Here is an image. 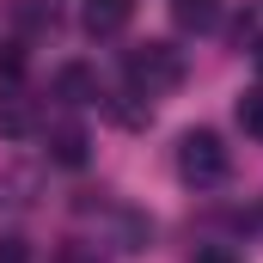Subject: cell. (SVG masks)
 Returning <instances> with one entry per match:
<instances>
[{
	"instance_id": "cell-6",
	"label": "cell",
	"mask_w": 263,
	"mask_h": 263,
	"mask_svg": "<svg viewBox=\"0 0 263 263\" xmlns=\"http://www.w3.org/2000/svg\"><path fill=\"white\" fill-rule=\"evenodd\" d=\"M55 92H62L67 104H86V98H98V73L86 62H67L62 73H55Z\"/></svg>"
},
{
	"instance_id": "cell-1",
	"label": "cell",
	"mask_w": 263,
	"mask_h": 263,
	"mask_svg": "<svg viewBox=\"0 0 263 263\" xmlns=\"http://www.w3.org/2000/svg\"><path fill=\"white\" fill-rule=\"evenodd\" d=\"M227 172H233V159H227V147H220L214 129H190L178 141V178H184V184L214 190V184H227Z\"/></svg>"
},
{
	"instance_id": "cell-5",
	"label": "cell",
	"mask_w": 263,
	"mask_h": 263,
	"mask_svg": "<svg viewBox=\"0 0 263 263\" xmlns=\"http://www.w3.org/2000/svg\"><path fill=\"white\" fill-rule=\"evenodd\" d=\"M86 147H92V141H86L80 123H55V129H49V159L67 165V172H73V165H86Z\"/></svg>"
},
{
	"instance_id": "cell-8",
	"label": "cell",
	"mask_w": 263,
	"mask_h": 263,
	"mask_svg": "<svg viewBox=\"0 0 263 263\" xmlns=\"http://www.w3.org/2000/svg\"><path fill=\"white\" fill-rule=\"evenodd\" d=\"M233 117H239V129L251 135V141H263V86L239 98V110H233Z\"/></svg>"
},
{
	"instance_id": "cell-7",
	"label": "cell",
	"mask_w": 263,
	"mask_h": 263,
	"mask_svg": "<svg viewBox=\"0 0 263 263\" xmlns=\"http://www.w3.org/2000/svg\"><path fill=\"white\" fill-rule=\"evenodd\" d=\"M178 31H214L220 25V0H172Z\"/></svg>"
},
{
	"instance_id": "cell-2",
	"label": "cell",
	"mask_w": 263,
	"mask_h": 263,
	"mask_svg": "<svg viewBox=\"0 0 263 263\" xmlns=\"http://www.w3.org/2000/svg\"><path fill=\"white\" fill-rule=\"evenodd\" d=\"M184 80V55L172 49V43H141V49H129V86L135 92H172Z\"/></svg>"
},
{
	"instance_id": "cell-11",
	"label": "cell",
	"mask_w": 263,
	"mask_h": 263,
	"mask_svg": "<svg viewBox=\"0 0 263 263\" xmlns=\"http://www.w3.org/2000/svg\"><path fill=\"white\" fill-rule=\"evenodd\" d=\"M190 263H233V251H220V245H208V251H196Z\"/></svg>"
},
{
	"instance_id": "cell-4",
	"label": "cell",
	"mask_w": 263,
	"mask_h": 263,
	"mask_svg": "<svg viewBox=\"0 0 263 263\" xmlns=\"http://www.w3.org/2000/svg\"><path fill=\"white\" fill-rule=\"evenodd\" d=\"M135 18V0H86V31L92 37H117V31H129Z\"/></svg>"
},
{
	"instance_id": "cell-9",
	"label": "cell",
	"mask_w": 263,
	"mask_h": 263,
	"mask_svg": "<svg viewBox=\"0 0 263 263\" xmlns=\"http://www.w3.org/2000/svg\"><path fill=\"white\" fill-rule=\"evenodd\" d=\"M0 263H31V245L18 233H0Z\"/></svg>"
},
{
	"instance_id": "cell-10",
	"label": "cell",
	"mask_w": 263,
	"mask_h": 263,
	"mask_svg": "<svg viewBox=\"0 0 263 263\" xmlns=\"http://www.w3.org/2000/svg\"><path fill=\"white\" fill-rule=\"evenodd\" d=\"M55 263H104V257H98L92 245H80V239H67L62 251H55Z\"/></svg>"
},
{
	"instance_id": "cell-3",
	"label": "cell",
	"mask_w": 263,
	"mask_h": 263,
	"mask_svg": "<svg viewBox=\"0 0 263 263\" xmlns=\"http://www.w3.org/2000/svg\"><path fill=\"white\" fill-rule=\"evenodd\" d=\"M37 129V104H31V92H25V86H12V80H6V86H0V135H12V141H18V135H31Z\"/></svg>"
},
{
	"instance_id": "cell-12",
	"label": "cell",
	"mask_w": 263,
	"mask_h": 263,
	"mask_svg": "<svg viewBox=\"0 0 263 263\" xmlns=\"http://www.w3.org/2000/svg\"><path fill=\"white\" fill-rule=\"evenodd\" d=\"M257 73H263V49H257Z\"/></svg>"
}]
</instances>
